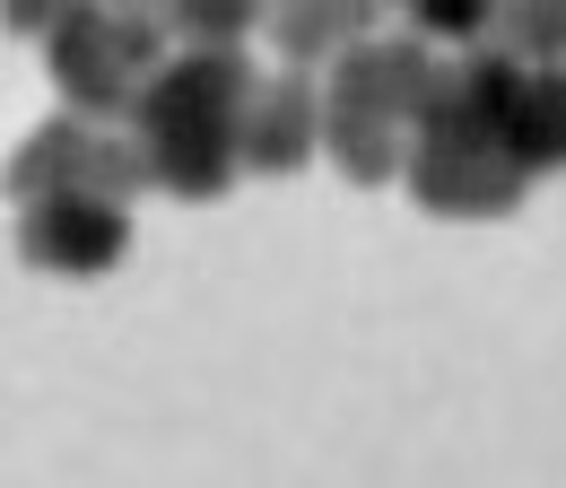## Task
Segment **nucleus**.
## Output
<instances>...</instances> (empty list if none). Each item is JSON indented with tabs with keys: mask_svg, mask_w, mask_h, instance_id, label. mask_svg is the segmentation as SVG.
<instances>
[{
	"mask_svg": "<svg viewBox=\"0 0 566 488\" xmlns=\"http://www.w3.org/2000/svg\"><path fill=\"white\" fill-rule=\"evenodd\" d=\"M140 139H114L105 123H78V114H53L44 132L27 139L18 157H9V193L35 209V201H132V184H140Z\"/></svg>",
	"mask_w": 566,
	"mask_h": 488,
	"instance_id": "nucleus-5",
	"label": "nucleus"
},
{
	"mask_svg": "<svg viewBox=\"0 0 566 488\" xmlns=\"http://www.w3.org/2000/svg\"><path fill=\"white\" fill-rule=\"evenodd\" d=\"M280 44H287V62L305 70L314 53H332V44L349 53V44H357V18H349V9H287V18H280Z\"/></svg>",
	"mask_w": 566,
	"mask_h": 488,
	"instance_id": "nucleus-9",
	"label": "nucleus"
},
{
	"mask_svg": "<svg viewBox=\"0 0 566 488\" xmlns=\"http://www.w3.org/2000/svg\"><path fill=\"white\" fill-rule=\"evenodd\" d=\"M18 245H27V262H44V271H105L123 245H132V209L123 201H35L18 218Z\"/></svg>",
	"mask_w": 566,
	"mask_h": 488,
	"instance_id": "nucleus-6",
	"label": "nucleus"
},
{
	"mask_svg": "<svg viewBox=\"0 0 566 488\" xmlns=\"http://www.w3.org/2000/svg\"><path fill=\"white\" fill-rule=\"evenodd\" d=\"M489 27H496V18H489V9H471V0H444V9L427 0V9H419V35H471V44H480Z\"/></svg>",
	"mask_w": 566,
	"mask_h": 488,
	"instance_id": "nucleus-10",
	"label": "nucleus"
},
{
	"mask_svg": "<svg viewBox=\"0 0 566 488\" xmlns=\"http://www.w3.org/2000/svg\"><path fill=\"white\" fill-rule=\"evenodd\" d=\"M444 70L419 35H384V44H349L332 62L323 87V139L340 148V175L349 184H384L392 166H410V139H419L427 105L444 87Z\"/></svg>",
	"mask_w": 566,
	"mask_h": 488,
	"instance_id": "nucleus-3",
	"label": "nucleus"
},
{
	"mask_svg": "<svg viewBox=\"0 0 566 488\" xmlns=\"http://www.w3.org/2000/svg\"><path fill=\"white\" fill-rule=\"evenodd\" d=\"M314 139H323V87H314L305 70H271V79L253 87L244 166H262V175H287V166H305V157H314Z\"/></svg>",
	"mask_w": 566,
	"mask_h": 488,
	"instance_id": "nucleus-7",
	"label": "nucleus"
},
{
	"mask_svg": "<svg viewBox=\"0 0 566 488\" xmlns=\"http://www.w3.org/2000/svg\"><path fill=\"white\" fill-rule=\"evenodd\" d=\"M505 123H514V157L541 175L566 166V62L558 70H523L505 53Z\"/></svg>",
	"mask_w": 566,
	"mask_h": 488,
	"instance_id": "nucleus-8",
	"label": "nucleus"
},
{
	"mask_svg": "<svg viewBox=\"0 0 566 488\" xmlns=\"http://www.w3.org/2000/svg\"><path fill=\"white\" fill-rule=\"evenodd\" d=\"M253 87L262 70L244 53H184V62L157 70V87L140 96V166L184 193V201H210L235 184L244 166V123H253Z\"/></svg>",
	"mask_w": 566,
	"mask_h": 488,
	"instance_id": "nucleus-2",
	"label": "nucleus"
},
{
	"mask_svg": "<svg viewBox=\"0 0 566 488\" xmlns=\"http://www.w3.org/2000/svg\"><path fill=\"white\" fill-rule=\"evenodd\" d=\"M53 79H62L78 123L140 114V96L157 87V18H140V9H71L53 27Z\"/></svg>",
	"mask_w": 566,
	"mask_h": 488,
	"instance_id": "nucleus-4",
	"label": "nucleus"
},
{
	"mask_svg": "<svg viewBox=\"0 0 566 488\" xmlns=\"http://www.w3.org/2000/svg\"><path fill=\"white\" fill-rule=\"evenodd\" d=\"M523 184H532V166L514 157V123H505V53L489 44L444 70L419 139H410V193L436 218H496L523 201Z\"/></svg>",
	"mask_w": 566,
	"mask_h": 488,
	"instance_id": "nucleus-1",
	"label": "nucleus"
}]
</instances>
